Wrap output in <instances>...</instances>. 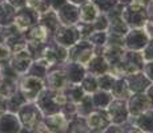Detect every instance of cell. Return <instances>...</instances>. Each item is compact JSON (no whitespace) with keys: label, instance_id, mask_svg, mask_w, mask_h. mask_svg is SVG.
<instances>
[{"label":"cell","instance_id":"6da1fadb","mask_svg":"<svg viewBox=\"0 0 153 133\" xmlns=\"http://www.w3.org/2000/svg\"><path fill=\"white\" fill-rule=\"evenodd\" d=\"M43 84L40 80L35 79V77H28L27 80H24V82H23V92H24L25 97H28V99H33V97H36V94L39 93V91L42 89Z\"/></svg>","mask_w":153,"mask_h":133},{"label":"cell","instance_id":"7a4b0ae2","mask_svg":"<svg viewBox=\"0 0 153 133\" xmlns=\"http://www.w3.org/2000/svg\"><path fill=\"white\" fill-rule=\"evenodd\" d=\"M88 125L91 129H100L104 125V121H102L101 116L99 113H92L88 117Z\"/></svg>","mask_w":153,"mask_h":133},{"label":"cell","instance_id":"3957f363","mask_svg":"<svg viewBox=\"0 0 153 133\" xmlns=\"http://www.w3.org/2000/svg\"><path fill=\"white\" fill-rule=\"evenodd\" d=\"M22 120H23V124H24V126L27 129H33L35 125H36V123H37V119L35 117L33 113H31V112H27V113L23 114Z\"/></svg>","mask_w":153,"mask_h":133},{"label":"cell","instance_id":"277c9868","mask_svg":"<svg viewBox=\"0 0 153 133\" xmlns=\"http://www.w3.org/2000/svg\"><path fill=\"white\" fill-rule=\"evenodd\" d=\"M87 11H91V20H93V17L96 16V10H95V7H93L92 4H88V5H85V7L83 8V11H81V13H80V16H81V20L85 23H88L89 22V17H87L85 16V12ZM89 13V12H88Z\"/></svg>","mask_w":153,"mask_h":133},{"label":"cell","instance_id":"5b68a950","mask_svg":"<svg viewBox=\"0 0 153 133\" xmlns=\"http://www.w3.org/2000/svg\"><path fill=\"white\" fill-rule=\"evenodd\" d=\"M32 32H33V33H32V36L35 37V40L42 41V40L45 39V29H44L43 27H37V28H35Z\"/></svg>","mask_w":153,"mask_h":133},{"label":"cell","instance_id":"8992f818","mask_svg":"<svg viewBox=\"0 0 153 133\" xmlns=\"http://www.w3.org/2000/svg\"><path fill=\"white\" fill-rule=\"evenodd\" d=\"M8 56V51L5 47H0V59H4Z\"/></svg>","mask_w":153,"mask_h":133},{"label":"cell","instance_id":"52a82bcc","mask_svg":"<svg viewBox=\"0 0 153 133\" xmlns=\"http://www.w3.org/2000/svg\"><path fill=\"white\" fill-rule=\"evenodd\" d=\"M37 133H52V131L49 128H47V126L42 125L40 128H37Z\"/></svg>","mask_w":153,"mask_h":133},{"label":"cell","instance_id":"ba28073f","mask_svg":"<svg viewBox=\"0 0 153 133\" xmlns=\"http://www.w3.org/2000/svg\"><path fill=\"white\" fill-rule=\"evenodd\" d=\"M129 133H140L139 131H137V129H132V131L131 132H129Z\"/></svg>","mask_w":153,"mask_h":133}]
</instances>
